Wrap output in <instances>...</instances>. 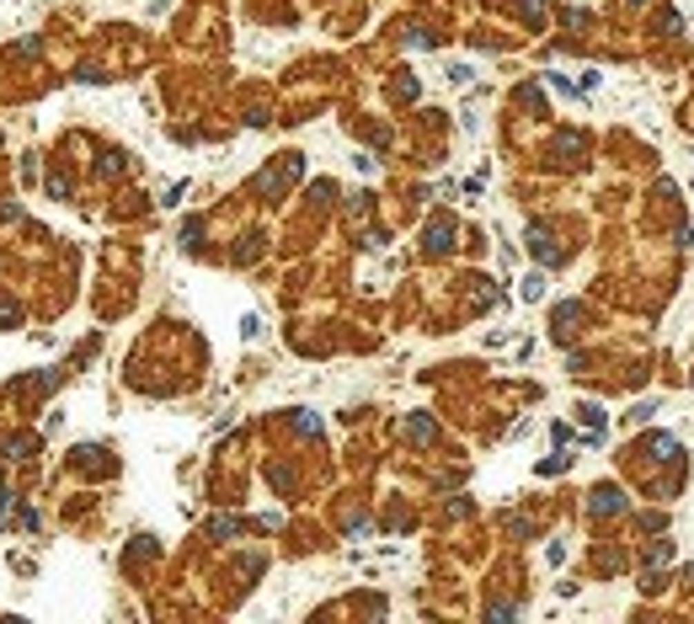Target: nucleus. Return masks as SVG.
Segmentation results:
<instances>
[{
	"mask_svg": "<svg viewBox=\"0 0 694 624\" xmlns=\"http://www.w3.org/2000/svg\"><path fill=\"white\" fill-rule=\"evenodd\" d=\"M539 294H545V278H539V272H534V278L524 283V299H539Z\"/></svg>",
	"mask_w": 694,
	"mask_h": 624,
	"instance_id": "f257e3e1",
	"label": "nucleus"
}]
</instances>
